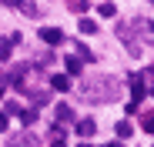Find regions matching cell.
Segmentation results:
<instances>
[{"label": "cell", "mask_w": 154, "mask_h": 147, "mask_svg": "<svg viewBox=\"0 0 154 147\" xmlns=\"http://www.w3.org/2000/svg\"><path fill=\"white\" fill-rule=\"evenodd\" d=\"M97 14H100V17H114V14H117V7H114V4H100V7H97Z\"/></svg>", "instance_id": "9c48e42d"}, {"label": "cell", "mask_w": 154, "mask_h": 147, "mask_svg": "<svg viewBox=\"0 0 154 147\" xmlns=\"http://www.w3.org/2000/svg\"><path fill=\"white\" fill-rule=\"evenodd\" d=\"M50 87L54 90H70V77L67 74H54V77H50Z\"/></svg>", "instance_id": "277c9868"}, {"label": "cell", "mask_w": 154, "mask_h": 147, "mask_svg": "<svg viewBox=\"0 0 154 147\" xmlns=\"http://www.w3.org/2000/svg\"><path fill=\"white\" fill-rule=\"evenodd\" d=\"M131 134H134V127L127 124V120H121V124H117V137L124 140V137H131Z\"/></svg>", "instance_id": "8992f818"}, {"label": "cell", "mask_w": 154, "mask_h": 147, "mask_svg": "<svg viewBox=\"0 0 154 147\" xmlns=\"http://www.w3.org/2000/svg\"><path fill=\"white\" fill-rule=\"evenodd\" d=\"M141 127H144L147 134H154V114H144V117H141Z\"/></svg>", "instance_id": "30bf717a"}, {"label": "cell", "mask_w": 154, "mask_h": 147, "mask_svg": "<svg viewBox=\"0 0 154 147\" xmlns=\"http://www.w3.org/2000/svg\"><path fill=\"white\" fill-rule=\"evenodd\" d=\"M57 120H60V124H70V120H74V110H70L67 104H57Z\"/></svg>", "instance_id": "5b68a950"}, {"label": "cell", "mask_w": 154, "mask_h": 147, "mask_svg": "<svg viewBox=\"0 0 154 147\" xmlns=\"http://www.w3.org/2000/svg\"><path fill=\"white\" fill-rule=\"evenodd\" d=\"M144 94H147L144 80H141V77H131V97H134V104H137V107H141V100H144Z\"/></svg>", "instance_id": "7a4b0ae2"}, {"label": "cell", "mask_w": 154, "mask_h": 147, "mask_svg": "<svg viewBox=\"0 0 154 147\" xmlns=\"http://www.w3.org/2000/svg\"><path fill=\"white\" fill-rule=\"evenodd\" d=\"M94 30H97V23L84 17V20H81V34H94Z\"/></svg>", "instance_id": "8fae6325"}, {"label": "cell", "mask_w": 154, "mask_h": 147, "mask_svg": "<svg viewBox=\"0 0 154 147\" xmlns=\"http://www.w3.org/2000/svg\"><path fill=\"white\" fill-rule=\"evenodd\" d=\"M4 87H7V84H4V77H0V97H4Z\"/></svg>", "instance_id": "2e32d148"}, {"label": "cell", "mask_w": 154, "mask_h": 147, "mask_svg": "<svg viewBox=\"0 0 154 147\" xmlns=\"http://www.w3.org/2000/svg\"><path fill=\"white\" fill-rule=\"evenodd\" d=\"M151 94H154V90H151Z\"/></svg>", "instance_id": "d6986e66"}, {"label": "cell", "mask_w": 154, "mask_h": 147, "mask_svg": "<svg viewBox=\"0 0 154 147\" xmlns=\"http://www.w3.org/2000/svg\"><path fill=\"white\" fill-rule=\"evenodd\" d=\"M50 147H67V144H64V140H57V137H54V144H50Z\"/></svg>", "instance_id": "9a60e30c"}, {"label": "cell", "mask_w": 154, "mask_h": 147, "mask_svg": "<svg viewBox=\"0 0 154 147\" xmlns=\"http://www.w3.org/2000/svg\"><path fill=\"white\" fill-rule=\"evenodd\" d=\"M94 130H97V124H94L91 117H84V120H77V134H81V137H91Z\"/></svg>", "instance_id": "3957f363"}, {"label": "cell", "mask_w": 154, "mask_h": 147, "mask_svg": "<svg viewBox=\"0 0 154 147\" xmlns=\"http://www.w3.org/2000/svg\"><path fill=\"white\" fill-rule=\"evenodd\" d=\"M40 40L44 44H64V34H60V27H40Z\"/></svg>", "instance_id": "6da1fadb"}, {"label": "cell", "mask_w": 154, "mask_h": 147, "mask_svg": "<svg viewBox=\"0 0 154 147\" xmlns=\"http://www.w3.org/2000/svg\"><path fill=\"white\" fill-rule=\"evenodd\" d=\"M81 147H91V144H81Z\"/></svg>", "instance_id": "ac0fdd59"}, {"label": "cell", "mask_w": 154, "mask_h": 147, "mask_svg": "<svg viewBox=\"0 0 154 147\" xmlns=\"http://www.w3.org/2000/svg\"><path fill=\"white\" fill-rule=\"evenodd\" d=\"M10 57V44H0V60H7Z\"/></svg>", "instance_id": "4fadbf2b"}, {"label": "cell", "mask_w": 154, "mask_h": 147, "mask_svg": "<svg viewBox=\"0 0 154 147\" xmlns=\"http://www.w3.org/2000/svg\"><path fill=\"white\" fill-rule=\"evenodd\" d=\"M17 117H20V120H23V124H27V127H30V124H34V120H37V110H20Z\"/></svg>", "instance_id": "52a82bcc"}, {"label": "cell", "mask_w": 154, "mask_h": 147, "mask_svg": "<svg viewBox=\"0 0 154 147\" xmlns=\"http://www.w3.org/2000/svg\"><path fill=\"white\" fill-rule=\"evenodd\" d=\"M0 130H7V114H0Z\"/></svg>", "instance_id": "5bb4252c"}, {"label": "cell", "mask_w": 154, "mask_h": 147, "mask_svg": "<svg viewBox=\"0 0 154 147\" xmlns=\"http://www.w3.org/2000/svg\"><path fill=\"white\" fill-rule=\"evenodd\" d=\"M107 147H124V144H121V140H114V144H107Z\"/></svg>", "instance_id": "e0dca14e"}, {"label": "cell", "mask_w": 154, "mask_h": 147, "mask_svg": "<svg viewBox=\"0 0 154 147\" xmlns=\"http://www.w3.org/2000/svg\"><path fill=\"white\" fill-rule=\"evenodd\" d=\"M4 107H7V114H20V110H23V107H20V104H14V100H10V104H4Z\"/></svg>", "instance_id": "7c38bea8"}, {"label": "cell", "mask_w": 154, "mask_h": 147, "mask_svg": "<svg viewBox=\"0 0 154 147\" xmlns=\"http://www.w3.org/2000/svg\"><path fill=\"white\" fill-rule=\"evenodd\" d=\"M67 74H70V77L81 74V60H77V57H67Z\"/></svg>", "instance_id": "ba28073f"}]
</instances>
